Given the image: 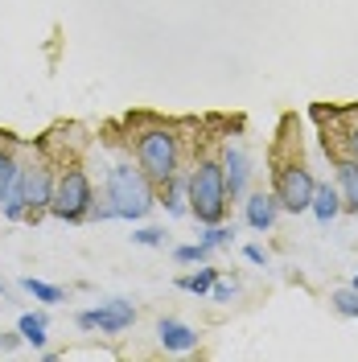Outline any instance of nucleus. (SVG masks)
Masks as SVG:
<instances>
[{
	"mask_svg": "<svg viewBox=\"0 0 358 362\" xmlns=\"http://www.w3.org/2000/svg\"><path fill=\"white\" fill-rule=\"evenodd\" d=\"M165 194H161V206L173 214V218H181V214H190V198H185V181H181V173L173 181H165L161 185Z\"/></svg>",
	"mask_w": 358,
	"mask_h": 362,
	"instance_id": "obj_15",
	"label": "nucleus"
},
{
	"mask_svg": "<svg viewBox=\"0 0 358 362\" xmlns=\"http://www.w3.org/2000/svg\"><path fill=\"white\" fill-rule=\"evenodd\" d=\"M108 206L115 210V218L140 223L153 206H157V185L149 181V173L132 165V160H115L108 169Z\"/></svg>",
	"mask_w": 358,
	"mask_h": 362,
	"instance_id": "obj_1",
	"label": "nucleus"
},
{
	"mask_svg": "<svg viewBox=\"0 0 358 362\" xmlns=\"http://www.w3.org/2000/svg\"><path fill=\"white\" fill-rule=\"evenodd\" d=\"M54 177L58 173H50V165H33V169H21V198H25V223H37V214L50 210V198H54Z\"/></svg>",
	"mask_w": 358,
	"mask_h": 362,
	"instance_id": "obj_7",
	"label": "nucleus"
},
{
	"mask_svg": "<svg viewBox=\"0 0 358 362\" xmlns=\"http://www.w3.org/2000/svg\"><path fill=\"white\" fill-rule=\"evenodd\" d=\"M292 160H301V119L296 115H284L280 119V140L272 148V169L292 165Z\"/></svg>",
	"mask_w": 358,
	"mask_h": 362,
	"instance_id": "obj_11",
	"label": "nucleus"
},
{
	"mask_svg": "<svg viewBox=\"0 0 358 362\" xmlns=\"http://www.w3.org/2000/svg\"><path fill=\"white\" fill-rule=\"evenodd\" d=\"M330 305H334L342 317H358V288H350V284H346V288H337V293L330 296Z\"/></svg>",
	"mask_w": 358,
	"mask_h": 362,
	"instance_id": "obj_20",
	"label": "nucleus"
},
{
	"mask_svg": "<svg viewBox=\"0 0 358 362\" xmlns=\"http://www.w3.org/2000/svg\"><path fill=\"white\" fill-rule=\"evenodd\" d=\"M243 255H247V264H255V268H268V259H272V255H268L264 247H260V243H247Z\"/></svg>",
	"mask_w": 358,
	"mask_h": 362,
	"instance_id": "obj_24",
	"label": "nucleus"
},
{
	"mask_svg": "<svg viewBox=\"0 0 358 362\" xmlns=\"http://www.w3.org/2000/svg\"><path fill=\"white\" fill-rule=\"evenodd\" d=\"M132 148H136V165L149 173L153 185H165L181 173V136L169 124H149L132 132Z\"/></svg>",
	"mask_w": 358,
	"mask_h": 362,
	"instance_id": "obj_2",
	"label": "nucleus"
},
{
	"mask_svg": "<svg viewBox=\"0 0 358 362\" xmlns=\"http://www.w3.org/2000/svg\"><path fill=\"white\" fill-rule=\"evenodd\" d=\"M21 288L33 300H42V305H58V300H67V288H58V284H50V280H37V276H25Z\"/></svg>",
	"mask_w": 358,
	"mask_h": 362,
	"instance_id": "obj_16",
	"label": "nucleus"
},
{
	"mask_svg": "<svg viewBox=\"0 0 358 362\" xmlns=\"http://www.w3.org/2000/svg\"><path fill=\"white\" fill-rule=\"evenodd\" d=\"M157 341L169 350V354H190V350L198 346V329L185 325V321H178V317H161L157 321Z\"/></svg>",
	"mask_w": 358,
	"mask_h": 362,
	"instance_id": "obj_10",
	"label": "nucleus"
},
{
	"mask_svg": "<svg viewBox=\"0 0 358 362\" xmlns=\"http://www.w3.org/2000/svg\"><path fill=\"white\" fill-rule=\"evenodd\" d=\"M313 189H317V177L301 165V160L272 169V194H276L280 210H289V214H309Z\"/></svg>",
	"mask_w": 358,
	"mask_h": 362,
	"instance_id": "obj_5",
	"label": "nucleus"
},
{
	"mask_svg": "<svg viewBox=\"0 0 358 362\" xmlns=\"http://www.w3.org/2000/svg\"><path fill=\"white\" fill-rule=\"evenodd\" d=\"M173 259H178V264H206V259H210V247H206V243H185V247H178L173 251Z\"/></svg>",
	"mask_w": 358,
	"mask_h": 362,
	"instance_id": "obj_21",
	"label": "nucleus"
},
{
	"mask_svg": "<svg viewBox=\"0 0 358 362\" xmlns=\"http://www.w3.org/2000/svg\"><path fill=\"white\" fill-rule=\"evenodd\" d=\"M276 218H280V202H276V194H264V189H247L243 194V223L251 226V230H272L276 226Z\"/></svg>",
	"mask_w": 358,
	"mask_h": 362,
	"instance_id": "obj_9",
	"label": "nucleus"
},
{
	"mask_svg": "<svg viewBox=\"0 0 358 362\" xmlns=\"http://www.w3.org/2000/svg\"><path fill=\"white\" fill-rule=\"evenodd\" d=\"M202 243H206L210 251L231 247V243H235V226H226V223H210L206 230H202Z\"/></svg>",
	"mask_w": 358,
	"mask_h": 362,
	"instance_id": "obj_19",
	"label": "nucleus"
},
{
	"mask_svg": "<svg viewBox=\"0 0 358 362\" xmlns=\"http://www.w3.org/2000/svg\"><path fill=\"white\" fill-rule=\"evenodd\" d=\"M309 214H313L321 226H330L342 214V194H337V185L334 181H317V189H313V202H309Z\"/></svg>",
	"mask_w": 358,
	"mask_h": 362,
	"instance_id": "obj_13",
	"label": "nucleus"
},
{
	"mask_svg": "<svg viewBox=\"0 0 358 362\" xmlns=\"http://www.w3.org/2000/svg\"><path fill=\"white\" fill-rule=\"evenodd\" d=\"M91 206H95V185L79 165H67L54 177V198H50V214L62 223H87Z\"/></svg>",
	"mask_w": 358,
	"mask_h": 362,
	"instance_id": "obj_4",
	"label": "nucleus"
},
{
	"mask_svg": "<svg viewBox=\"0 0 358 362\" xmlns=\"http://www.w3.org/2000/svg\"><path fill=\"white\" fill-rule=\"evenodd\" d=\"M214 280H219V268H198V272H190V276H181L178 288L181 293H190V296H206Z\"/></svg>",
	"mask_w": 358,
	"mask_h": 362,
	"instance_id": "obj_17",
	"label": "nucleus"
},
{
	"mask_svg": "<svg viewBox=\"0 0 358 362\" xmlns=\"http://www.w3.org/2000/svg\"><path fill=\"white\" fill-rule=\"evenodd\" d=\"M206 296H210V300H219V305H231V300L239 296V284H235V280H231V284H226V280H214Z\"/></svg>",
	"mask_w": 358,
	"mask_h": 362,
	"instance_id": "obj_22",
	"label": "nucleus"
},
{
	"mask_svg": "<svg viewBox=\"0 0 358 362\" xmlns=\"http://www.w3.org/2000/svg\"><path fill=\"white\" fill-rule=\"evenodd\" d=\"M45 329H50L45 313H21L17 317V334H21V341H29L33 350H45Z\"/></svg>",
	"mask_w": 358,
	"mask_h": 362,
	"instance_id": "obj_14",
	"label": "nucleus"
},
{
	"mask_svg": "<svg viewBox=\"0 0 358 362\" xmlns=\"http://www.w3.org/2000/svg\"><path fill=\"white\" fill-rule=\"evenodd\" d=\"M132 321H136V305L124 300V296H108L103 305L83 309V313L74 317V325L83 334H108V338H120L124 329H132Z\"/></svg>",
	"mask_w": 358,
	"mask_h": 362,
	"instance_id": "obj_6",
	"label": "nucleus"
},
{
	"mask_svg": "<svg viewBox=\"0 0 358 362\" xmlns=\"http://www.w3.org/2000/svg\"><path fill=\"white\" fill-rule=\"evenodd\" d=\"M4 293H8V288H4V280H0V296H4Z\"/></svg>",
	"mask_w": 358,
	"mask_h": 362,
	"instance_id": "obj_27",
	"label": "nucleus"
},
{
	"mask_svg": "<svg viewBox=\"0 0 358 362\" xmlns=\"http://www.w3.org/2000/svg\"><path fill=\"white\" fill-rule=\"evenodd\" d=\"M185 198H190V214H194L202 226L223 223V218H226L231 198H226L223 165H219L214 157L194 160V169H190V177H185Z\"/></svg>",
	"mask_w": 358,
	"mask_h": 362,
	"instance_id": "obj_3",
	"label": "nucleus"
},
{
	"mask_svg": "<svg viewBox=\"0 0 358 362\" xmlns=\"http://www.w3.org/2000/svg\"><path fill=\"white\" fill-rule=\"evenodd\" d=\"M21 177V165L13 157V148H0V202H4V194L13 189V181Z\"/></svg>",
	"mask_w": 358,
	"mask_h": 362,
	"instance_id": "obj_18",
	"label": "nucleus"
},
{
	"mask_svg": "<svg viewBox=\"0 0 358 362\" xmlns=\"http://www.w3.org/2000/svg\"><path fill=\"white\" fill-rule=\"evenodd\" d=\"M334 185H337V194H342V210L358 214V160L337 157V165H334Z\"/></svg>",
	"mask_w": 358,
	"mask_h": 362,
	"instance_id": "obj_12",
	"label": "nucleus"
},
{
	"mask_svg": "<svg viewBox=\"0 0 358 362\" xmlns=\"http://www.w3.org/2000/svg\"><path fill=\"white\" fill-rule=\"evenodd\" d=\"M350 288H358V272H354V280H350Z\"/></svg>",
	"mask_w": 358,
	"mask_h": 362,
	"instance_id": "obj_26",
	"label": "nucleus"
},
{
	"mask_svg": "<svg viewBox=\"0 0 358 362\" xmlns=\"http://www.w3.org/2000/svg\"><path fill=\"white\" fill-rule=\"evenodd\" d=\"M132 243H140V247H161L165 243V230L161 226H140L132 235Z\"/></svg>",
	"mask_w": 358,
	"mask_h": 362,
	"instance_id": "obj_23",
	"label": "nucleus"
},
{
	"mask_svg": "<svg viewBox=\"0 0 358 362\" xmlns=\"http://www.w3.org/2000/svg\"><path fill=\"white\" fill-rule=\"evenodd\" d=\"M17 341H21V334H17V329H13V334H0V350H13Z\"/></svg>",
	"mask_w": 358,
	"mask_h": 362,
	"instance_id": "obj_25",
	"label": "nucleus"
},
{
	"mask_svg": "<svg viewBox=\"0 0 358 362\" xmlns=\"http://www.w3.org/2000/svg\"><path fill=\"white\" fill-rule=\"evenodd\" d=\"M219 165H223V177H226V198L239 202L247 189H251V157H247L239 144H226Z\"/></svg>",
	"mask_w": 358,
	"mask_h": 362,
	"instance_id": "obj_8",
	"label": "nucleus"
}]
</instances>
